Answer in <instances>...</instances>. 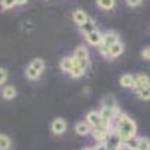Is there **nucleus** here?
<instances>
[{"mask_svg": "<svg viewBox=\"0 0 150 150\" xmlns=\"http://www.w3.org/2000/svg\"><path fill=\"white\" fill-rule=\"evenodd\" d=\"M84 74H86V71H84L81 66H72V69H71V72H69V75H71L72 78H81Z\"/></svg>", "mask_w": 150, "mask_h": 150, "instance_id": "obj_26", "label": "nucleus"}, {"mask_svg": "<svg viewBox=\"0 0 150 150\" xmlns=\"http://www.w3.org/2000/svg\"><path fill=\"white\" fill-rule=\"evenodd\" d=\"M90 131H92V128H90L86 122H78L77 125H75V132H77L80 137L90 135Z\"/></svg>", "mask_w": 150, "mask_h": 150, "instance_id": "obj_14", "label": "nucleus"}, {"mask_svg": "<svg viewBox=\"0 0 150 150\" xmlns=\"http://www.w3.org/2000/svg\"><path fill=\"white\" fill-rule=\"evenodd\" d=\"M101 108H110V110H116V108H119V107H117L116 98H114V96H111V95L104 96V98H102V101H101Z\"/></svg>", "mask_w": 150, "mask_h": 150, "instance_id": "obj_13", "label": "nucleus"}, {"mask_svg": "<svg viewBox=\"0 0 150 150\" xmlns=\"http://www.w3.org/2000/svg\"><path fill=\"white\" fill-rule=\"evenodd\" d=\"M137 150H150V140L147 137H138V149Z\"/></svg>", "mask_w": 150, "mask_h": 150, "instance_id": "obj_25", "label": "nucleus"}, {"mask_svg": "<svg viewBox=\"0 0 150 150\" xmlns=\"http://www.w3.org/2000/svg\"><path fill=\"white\" fill-rule=\"evenodd\" d=\"M119 41H120V39H119V35H117L116 32L110 30V32L102 33V42H101V45H102L104 48L110 50V47H111V45H114V44H116V42H119Z\"/></svg>", "mask_w": 150, "mask_h": 150, "instance_id": "obj_5", "label": "nucleus"}, {"mask_svg": "<svg viewBox=\"0 0 150 150\" xmlns=\"http://www.w3.org/2000/svg\"><path fill=\"white\" fill-rule=\"evenodd\" d=\"M2 96H3V99H6V101H12V99L17 96V89L14 86H6L2 90Z\"/></svg>", "mask_w": 150, "mask_h": 150, "instance_id": "obj_16", "label": "nucleus"}, {"mask_svg": "<svg viewBox=\"0 0 150 150\" xmlns=\"http://www.w3.org/2000/svg\"><path fill=\"white\" fill-rule=\"evenodd\" d=\"M66 129H68V123H66L65 119L57 117V119L53 120V123H51V132L54 135H63L66 132Z\"/></svg>", "mask_w": 150, "mask_h": 150, "instance_id": "obj_4", "label": "nucleus"}, {"mask_svg": "<svg viewBox=\"0 0 150 150\" xmlns=\"http://www.w3.org/2000/svg\"><path fill=\"white\" fill-rule=\"evenodd\" d=\"M123 149H126V150H137V149H138V137L125 141L123 143Z\"/></svg>", "mask_w": 150, "mask_h": 150, "instance_id": "obj_24", "label": "nucleus"}, {"mask_svg": "<svg viewBox=\"0 0 150 150\" xmlns=\"http://www.w3.org/2000/svg\"><path fill=\"white\" fill-rule=\"evenodd\" d=\"M60 69L63 71V72H66V74H69L71 72V69H72V57H63L60 60Z\"/></svg>", "mask_w": 150, "mask_h": 150, "instance_id": "obj_19", "label": "nucleus"}, {"mask_svg": "<svg viewBox=\"0 0 150 150\" xmlns=\"http://www.w3.org/2000/svg\"><path fill=\"white\" fill-rule=\"evenodd\" d=\"M86 41L92 47H99L101 42H102V33L99 30H95V32H92V33H89L86 36Z\"/></svg>", "mask_w": 150, "mask_h": 150, "instance_id": "obj_8", "label": "nucleus"}, {"mask_svg": "<svg viewBox=\"0 0 150 150\" xmlns=\"http://www.w3.org/2000/svg\"><path fill=\"white\" fill-rule=\"evenodd\" d=\"M12 147V141L8 135L0 134V150H11Z\"/></svg>", "mask_w": 150, "mask_h": 150, "instance_id": "obj_21", "label": "nucleus"}, {"mask_svg": "<svg viewBox=\"0 0 150 150\" xmlns=\"http://www.w3.org/2000/svg\"><path fill=\"white\" fill-rule=\"evenodd\" d=\"M0 5L3 9H12L14 6H17V2L15 0H0Z\"/></svg>", "mask_w": 150, "mask_h": 150, "instance_id": "obj_27", "label": "nucleus"}, {"mask_svg": "<svg viewBox=\"0 0 150 150\" xmlns=\"http://www.w3.org/2000/svg\"><path fill=\"white\" fill-rule=\"evenodd\" d=\"M96 5L104 11H111L116 6V0H96Z\"/></svg>", "mask_w": 150, "mask_h": 150, "instance_id": "obj_18", "label": "nucleus"}, {"mask_svg": "<svg viewBox=\"0 0 150 150\" xmlns=\"http://www.w3.org/2000/svg\"><path fill=\"white\" fill-rule=\"evenodd\" d=\"M149 86H150L149 75L138 74V75H135V77H134V86H132L134 90H140V89H144V87H149Z\"/></svg>", "mask_w": 150, "mask_h": 150, "instance_id": "obj_6", "label": "nucleus"}, {"mask_svg": "<svg viewBox=\"0 0 150 150\" xmlns=\"http://www.w3.org/2000/svg\"><path fill=\"white\" fill-rule=\"evenodd\" d=\"M120 112V110L119 108H116V110H110V108H101L99 110V116H101V119H105V120H110V122H112L116 117H117V114Z\"/></svg>", "mask_w": 150, "mask_h": 150, "instance_id": "obj_10", "label": "nucleus"}, {"mask_svg": "<svg viewBox=\"0 0 150 150\" xmlns=\"http://www.w3.org/2000/svg\"><path fill=\"white\" fill-rule=\"evenodd\" d=\"M15 2H17V5H21V6H23V5H26L29 0H15Z\"/></svg>", "mask_w": 150, "mask_h": 150, "instance_id": "obj_32", "label": "nucleus"}, {"mask_svg": "<svg viewBox=\"0 0 150 150\" xmlns=\"http://www.w3.org/2000/svg\"><path fill=\"white\" fill-rule=\"evenodd\" d=\"M90 128H95V126H99L101 123V116H99V111H89L86 114V120H84Z\"/></svg>", "mask_w": 150, "mask_h": 150, "instance_id": "obj_7", "label": "nucleus"}, {"mask_svg": "<svg viewBox=\"0 0 150 150\" xmlns=\"http://www.w3.org/2000/svg\"><path fill=\"white\" fill-rule=\"evenodd\" d=\"M81 150H93V147H83Z\"/></svg>", "mask_w": 150, "mask_h": 150, "instance_id": "obj_33", "label": "nucleus"}, {"mask_svg": "<svg viewBox=\"0 0 150 150\" xmlns=\"http://www.w3.org/2000/svg\"><path fill=\"white\" fill-rule=\"evenodd\" d=\"M112 132H116L117 137L125 143L128 141L131 138H135L137 137V131H138V128H137V123L134 119H131L126 112H119L117 117L112 120V128H111Z\"/></svg>", "mask_w": 150, "mask_h": 150, "instance_id": "obj_1", "label": "nucleus"}, {"mask_svg": "<svg viewBox=\"0 0 150 150\" xmlns=\"http://www.w3.org/2000/svg\"><path fill=\"white\" fill-rule=\"evenodd\" d=\"M141 57L144 60H150V47H144L141 51Z\"/></svg>", "mask_w": 150, "mask_h": 150, "instance_id": "obj_28", "label": "nucleus"}, {"mask_svg": "<svg viewBox=\"0 0 150 150\" xmlns=\"http://www.w3.org/2000/svg\"><path fill=\"white\" fill-rule=\"evenodd\" d=\"M116 150H123V149H116Z\"/></svg>", "mask_w": 150, "mask_h": 150, "instance_id": "obj_34", "label": "nucleus"}, {"mask_svg": "<svg viewBox=\"0 0 150 150\" xmlns=\"http://www.w3.org/2000/svg\"><path fill=\"white\" fill-rule=\"evenodd\" d=\"M95 30H98V24H96V21L93 20V18H87V21L83 24V26H80V32L84 35V36H87L89 33H92V32H95Z\"/></svg>", "mask_w": 150, "mask_h": 150, "instance_id": "obj_9", "label": "nucleus"}, {"mask_svg": "<svg viewBox=\"0 0 150 150\" xmlns=\"http://www.w3.org/2000/svg\"><path fill=\"white\" fill-rule=\"evenodd\" d=\"M87 18H89V15H87L83 9H77V11H74V14H72V20L78 27L83 26V24L87 21Z\"/></svg>", "mask_w": 150, "mask_h": 150, "instance_id": "obj_12", "label": "nucleus"}, {"mask_svg": "<svg viewBox=\"0 0 150 150\" xmlns=\"http://www.w3.org/2000/svg\"><path fill=\"white\" fill-rule=\"evenodd\" d=\"M123 51H125V45L119 41V42H116L114 45L110 47V50H108V57H110V59H116V57H119L120 54H123Z\"/></svg>", "mask_w": 150, "mask_h": 150, "instance_id": "obj_11", "label": "nucleus"}, {"mask_svg": "<svg viewBox=\"0 0 150 150\" xmlns=\"http://www.w3.org/2000/svg\"><path fill=\"white\" fill-rule=\"evenodd\" d=\"M41 75H42L41 72H38L36 69H33L30 65L26 68V77H27L29 80H32V81H35V80H39V78H41Z\"/></svg>", "mask_w": 150, "mask_h": 150, "instance_id": "obj_23", "label": "nucleus"}, {"mask_svg": "<svg viewBox=\"0 0 150 150\" xmlns=\"http://www.w3.org/2000/svg\"><path fill=\"white\" fill-rule=\"evenodd\" d=\"M135 96L141 99V101H150V86L140 89V90H135Z\"/></svg>", "mask_w": 150, "mask_h": 150, "instance_id": "obj_20", "label": "nucleus"}, {"mask_svg": "<svg viewBox=\"0 0 150 150\" xmlns=\"http://www.w3.org/2000/svg\"><path fill=\"white\" fill-rule=\"evenodd\" d=\"M72 57L78 59L80 62H81V60H86V59H89V50H87L84 45H80V47L75 48V51H74V56H72Z\"/></svg>", "mask_w": 150, "mask_h": 150, "instance_id": "obj_15", "label": "nucleus"}, {"mask_svg": "<svg viewBox=\"0 0 150 150\" xmlns=\"http://www.w3.org/2000/svg\"><path fill=\"white\" fill-rule=\"evenodd\" d=\"M104 144L107 146L108 150L123 149V141L117 137V134H116V132H112V131H110V134H108V137H107V140L104 141Z\"/></svg>", "mask_w": 150, "mask_h": 150, "instance_id": "obj_2", "label": "nucleus"}, {"mask_svg": "<svg viewBox=\"0 0 150 150\" xmlns=\"http://www.w3.org/2000/svg\"><path fill=\"white\" fill-rule=\"evenodd\" d=\"M108 134H110V131H108V129H105V128H102L101 125H99V126H95V128H92V131H90L92 138H93V140H95L98 144L104 143V141L107 140Z\"/></svg>", "mask_w": 150, "mask_h": 150, "instance_id": "obj_3", "label": "nucleus"}, {"mask_svg": "<svg viewBox=\"0 0 150 150\" xmlns=\"http://www.w3.org/2000/svg\"><path fill=\"white\" fill-rule=\"evenodd\" d=\"M126 3L134 8V6H138V5L141 3V0H126Z\"/></svg>", "mask_w": 150, "mask_h": 150, "instance_id": "obj_30", "label": "nucleus"}, {"mask_svg": "<svg viewBox=\"0 0 150 150\" xmlns=\"http://www.w3.org/2000/svg\"><path fill=\"white\" fill-rule=\"evenodd\" d=\"M120 86L125 87V89H129V87L134 86V75L131 74H123L120 77Z\"/></svg>", "mask_w": 150, "mask_h": 150, "instance_id": "obj_17", "label": "nucleus"}, {"mask_svg": "<svg viewBox=\"0 0 150 150\" xmlns=\"http://www.w3.org/2000/svg\"><path fill=\"white\" fill-rule=\"evenodd\" d=\"M93 150H108V149H107V146H105L104 143H101V144H96V146L93 147Z\"/></svg>", "mask_w": 150, "mask_h": 150, "instance_id": "obj_31", "label": "nucleus"}, {"mask_svg": "<svg viewBox=\"0 0 150 150\" xmlns=\"http://www.w3.org/2000/svg\"><path fill=\"white\" fill-rule=\"evenodd\" d=\"M8 80V72L5 69H0V84H3Z\"/></svg>", "mask_w": 150, "mask_h": 150, "instance_id": "obj_29", "label": "nucleus"}, {"mask_svg": "<svg viewBox=\"0 0 150 150\" xmlns=\"http://www.w3.org/2000/svg\"><path fill=\"white\" fill-rule=\"evenodd\" d=\"M30 66H32L33 69H36L38 72L42 74V71L45 69V62H44V59L38 57V59H33V60L30 62Z\"/></svg>", "mask_w": 150, "mask_h": 150, "instance_id": "obj_22", "label": "nucleus"}]
</instances>
